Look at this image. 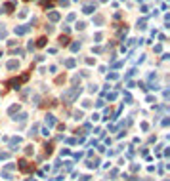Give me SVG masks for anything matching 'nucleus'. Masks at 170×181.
I'll list each match as a JSON object with an SVG mask.
<instances>
[{
	"mask_svg": "<svg viewBox=\"0 0 170 181\" xmlns=\"http://www.w3.org/2000/svg\"><path fill=\"white\" fill-rule=\"evenodd\" d=\"M27 78H29V75H23L21 78H12V80H8L6 84H8V86H17V88H19V84H21V82H25Z\"/></svg>",
	"mask_w": 170,
	"mask_h": 181,
	"instance_id": "1",
	"label": "nucleus"
},
{
	"mask_svg": "<svg viewBox=\"0 0 170 181\" xmlns=\"http://www.w3.org/2000/svg\"><path fill=\"white\" fill-rule=\"evenodd\" d=\"M92 10H96V4H86L84 6V12L86 13H92Z\"/></svg>",
	"mask_w": 170,
	"mask_h": 181,
	"instance_id": "2",
	"label": "nucleus"
},
{
	"mask_svg": "<svg viewBox=\"0 0 170 181\" xmlns=\"http://www.w3.org/2000/svg\"><path fill=\"white\" fill-rule=\"evenodd\" d=\"M44 44H46V38H38V42H36V46H38V48H42Z\"/></svg>",
	"mask_w": 170,
	"mask_h": 181,
	"instance_id": "3",
	"label": "nucleus"
},
{
	"mask_svg": "<svg viewBox=\"0 0 170 181\" xmlns=\"http://www.w3.org/2000/svg\"><path fill=\"white\" fill-rule=\"evenodd\" d=\"M59 42H61L63 46H67V42H69V40H67V36H61V38H59Z\"/></svg>",
	"mask_w": 170,
	"mask_h": 181,
	"instance_id": "4",
	"label": "nucleus"
},
{
	"mask_svg": "<svg viewBox=\"0 0 170 181\" xmlns=\"http://www.w3.org/2000/svg\"><path fill=\"white\" fill-rule=\"evenodd\" d=\"M50 19L55 21V19H59V15H58V13H50Z\"/></svg>",
	"mask_w": 170,
	"mask_h": 181,
	"instance_id": "5",
	"label": "nucleus"
}]
</instances>
